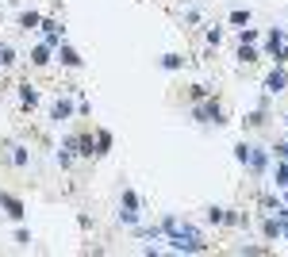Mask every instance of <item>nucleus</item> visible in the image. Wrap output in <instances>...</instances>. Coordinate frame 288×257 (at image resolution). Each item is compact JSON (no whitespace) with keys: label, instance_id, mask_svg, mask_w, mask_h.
Returning <instances> with one entry per match:
<instances>
[{"label":"nucleus","instance_id":"nucleus-1","mask_svg":"<svg viewBox=\"0 0 288 257\" xmlns=\"http://www.w3.org/2000/svg\"><path fill=\"white\" fill-rule=\"evenodd\" d=\"M238 158H242V162L250 165V169H262V165H265V158H262V154H258L254 146H238Z\"/></svg>","mask_w":288,"mask_h":257},{"label":"nucleus","instance_id":"nucleus-2","mask_svg":"<svg viewBox=\"0 0 288 257\" xmlns=\"http://www.w3.org/2000/svg\"><path fill=\"white\" fill-rule=\"evenodd\" d=\"M196 116L204 119V123H219L223 112H219V104H204V108H196Z\"/></svg>","mask_w":288,"mask_h":257},{"label":"nucleus","instance_id":"nucleus-3","mask_svg":"<svg viewBox=\"0 0 288 257\" xmlns=\"http://www.w3.org/2000/svg\"><path fill=\"white\" fill-rule=\"evenodd\" d=\"M265 85H269V93H281V85H285V73H273Z\"/></svg>","mask_w":288,"mask_h":257},{"label":"nucleus","instance_id":"nucleus-4","mask_svg":"<svg viewBox=\"0 0 288 257\" xmlns=\"http://www.w3.org/2000/svg\"><path fill=\"white\" fill-rule=\"evenodd\" d=\"M62 58H66V66H81V58H77L73 50H62Z\"/></svg>","mask_w":288,"mask_h":257},{"label":"nucleus","instance_id":"nucleus-5","mask_svg":"<svg viewBox=\"0 0 288 257\" xmlns=\"http://www.w3.org/2000/svg\"><path fill=\"white\" fill-rule=\"evenodd\" d=\"M277 181H281V185L288 188V169H281V173H277Z\"/></svg>","mask_w":288,"mask_h":257},{"label":"nucleus","instance_id":"nucleus-6","mask_svg":"<svg viewBox=\"0 0 288 257\" xmlns=\"http://www.w3.org/2000/svg\"><path fill=\"white\" fill-rule=\"evenodd\" d=\"M281 158H288V142H285V146H281Z\"/></svg>","mask_w":288,"mask_h":257}]
</instances>
